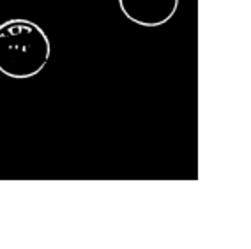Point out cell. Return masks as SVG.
I'll list each match as a JSON object with an SVG mask.
<instances>
[{
    "mask_svg": "<svg viewBox=\"0 0 251 249\" xmlns=\"http://www.w3.org/2000/svg\"><path fill=\"white\" fill-rule=\"evenodd\" d=\"M50 55V39L37 23L14 18L0 25V73L7 78H34L46 67Z\"/></svg>",
    "mask_w": 251,
    "mask_h": 249,
    "instance_id": "obj_1",
    "label": "cell"
},
{
    "mask_svg": "<svg viewBox=\"0 0 251 249\" xmlns=\"http://www.w3.org/2000/svg\"><path fill=\"white\" fill-rule=\"evenodd\" d=\"M122 14L140 27H161L175 16L179 0H119Z\"/></svg>",
    "mask_w": 251,
    "mask_h": 249,
    "instance_id": "obj_2",
    "label": "cell"
}]
</instances>
